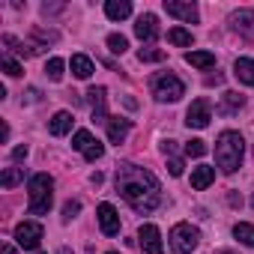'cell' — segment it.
Returning a JSON list of instances; mask_svg holds the SVG:
<instances>
[{
  "label": "cell",
  "instance_id": "obj_14",
  "mask_svg": "<svg viewBox=\"0 0 254 254\" xmlns=\"http://www.w3.org/2000/svg\"><path fill=\"white\" fill-rule=\"evenodd\" d=\"M129 132H132V120H126V117H108V141L111 144H123Z\"/></svg>",
  "mask_w": 254,
  "mask_h": 254
},
{
  "label": "cell",
  "instance_id": "obj_33",
  "mask_svg": "<svg viewBox=\"0 0 254 254\" xmlns=\"http://www.w3.org/2000/svg\"><path fill=\"white\" fill-rule=\"evenodd\" d=\"M27 153H30V150H27V144H21V147H15V150H12V159H15V162H24V159H27Z\"/></svg>",
  "mask_w": 254,
  "mask_h": 254
},
{
  "label": "cell",
  "instance_id": "obj_17",
  "mask_svg": "<svg viewBox=\"0 0 254 254\" xmlns=\"http://www.w3.org/2000/svg\"><path fill=\"white\" fill-rule=\"evenodd\" d=\"M72 114L69 111H57L54 117H51V123H48V132L54 135V138H63L66 132H72Z\"/></svg>",
  "mask_w": 254,
  "mask_h": 254
},
{
  "label": "cell",
  "instance_id": "obj_20",
  "mask_svg": "<svg viewBox=\"0 0 254 254\" xmlns=\"http://www.w3.org/2000/svg\"><path fill=\"white\" fill-rule=\"evenodd\" d=\"M233 75H236L242 84L254 87V60H251V57H239V60L233 63Z\"/></svg>",
  "mask_w": 254,
  "mask_h": 254
},
{
  "label": "cell",
  "instance_id": "obj_21",
  "mask_svg": "<svg viewBox=\"0 0 254 254\" xmlns=\"http://www.w3.org/2000/svg\"><path fill=\"white\" fill-rule=\"evenodd\" d=\"M186 63L194 66V69H212L215 66V54L212 51H189L186 54Z\"/></svg>",
  "mask_w": 254,
  "mask_h": 254
},
{
  "label": "cell",
  "instance_id": "obj_7",
  "mask_svg": "<svg viewBox=\"0 0 254 254\" xmlns=\"http://www.w3.org/2000/svg\"><path fill=\"white\" fill-rule=\"evenodd\" d=\"M209 120H212V105H209V99H194L191 108L186 111V126H189V129H206Z\"/></svg>",
  "mask_w": 254,
  "mask_h": 254
},
{
  "label": "cell",
  "instance_id": "obj_15",
  "mask_svg": "<svg viewBox=\"0 0 254 254\" xmlns=\"http://www.w3.org/2000/svg\"><path fill=\"white\" fill-rule=\"evenodd\" d=\"M87 99H90V108H93V120H96V123H108V111H105L108 90H105V87H90Z\"/></svg>",
  "mask_w": 254,
  "mask_h": 254
},
{
  "label": "cell",
  "instance_id": "obj_36",
  "mask_svg": "<svg viewBox=\"0 0 254 254\" xmlns=\"http://www.w3.org/2000/svg\"><path fill=\"white\" fill-rule=\"evenodd\" d=\"M57 254H72V251H69V248H60V251H57Z\"/></svg>",
  "mask_w": 254,
  "mask_h": 254
},
{
  "label": "cell",
  "instance_id": "obj_1",
  "mask_svg": "<svg viewBox=\"0 0 254 254\" xmlns=\"http://www.w3.org/2000/svg\"><path fill=\"white\" fill-rule=\"evenodd\" d=\"M114 180H117V191L123 194V200L129 203L135 212H141V215L153 212L162 203V186L147 168L123 162V165H117V177Z\"/></svg>",
  "mask_w": 254,
  "mask_h": 254
},
{
  "label": "cell",
  "instance_id": "obj_12",
  "mask_svg": "<svg viewBox=\"0 0 254 254\" xmlns=\"http://www.w3.org/2000/svg\"><path fill=\"white\" fill-rule=\"evenodd\" d=\"M230 24L239 36L245 39H254V9H236L230 12Z\"/></svg>",
  "mask_w": 254,
  "mask_h": 254
},
{
  "label": "cell",
  "instance_id": "obj_19",
  "mask_svg": "<svg viewBox=\"0 0 254 254\" xmlns=\"http://www.w3.org/2000/svg\"><path fill=\"white\" fill-rule=\"evenodd\" d=\"M105 15L111 21H123V18L132 15V3H129V0H108V3H105Z\"/></svg>",
  "mask_w": 254,
  "mask_h": 254
},
{
  "label": "cell",
  "instance_id": "obj_30",
  "mask_svg": "<svg viewBox=\"0 0 254 254\" xmlns=\"http://www.w3.org/2000/svg\"><path fill=\"white\" fill-rule=\"evenodd\" d=\"M0 66H3V72L9 75V78H18L24 69H21V63L18 60H12V57H3V60H0Z\"/></svg>",
  "mask_w": 254,
  "mask_h": 254
},
{
  "label": "cell",
  "instance_id": "obj_10",
  "mask_svg": "<svg viewBox=\"0 0 254 254\" xmlns=\"http://www.w3.org/2000/svg\"><path fill=\"white\" fill-rule=\"evenodd\" d=\"M96 218H99V227H102L105 236H117L120 233V215H117V209L111 203H99Z\"/></svg>",
  "mask_w": 254,
  "mask_h": 254
},
{
  "label": "cell",
  "instance_id": "obj_26",
  "mask_svg": "<svg viewBox=\"0 0 254 254\" xmlns=\"http://www.w3.org/2000/svg\"><path fill=\"white\" fill-rule=\"evenodd\" d=\"M63 69H66V63H63L60 57H51V60L45 63V72H48L51 81H63Z\"/></svg>",
  "mask_w": 254,
  "mask_h": 254
},
{
  "label": "cell",
  "instance_id": "obj_25",
  "mask_svg": "<svg viewBox=\"0 0 254 254\" xmlns=\"http://www.w3.org/2000/svg\"><path fill=\"white\" fill-rule=\"evenodd\" d=\"M168 42L171 45H180V48H189L191 45V33L183 30V27H174V30H168Z\"/></svg>",
  "mask_w": 254,
  "mask_h": 254
},
{
  "label": "cell",
  "instance_id": "obj_34",
  "mask_svg": "<svg viewBox=\"0 0 254 254\" xmlns=\"http://www.w3.org/2000/svg\"><path fill=\"white\" fill-rule=\"evenodd\" d=\"M0 141H3V144L9 141V126H6V123H3V126H0Z\"/></svg>",
  "mask_w": 254,
  "mask_h": 254
},
{
  "label": "cell",
  "instance_id": "obj_3",
  "mask_svg": "<svg viewBox=\"0 0 254 254\" xmlns=\"http://www.w3.org/2000/svg\"><path fill=\"white\" fill-rule=\"evenodd\" d=\"M51 189H54V180L48 174H33L30 177V183H27V194H30L27 209H30V215H45L51 209V200H54Z\"/></svg>",
  "mask_w": 254,
  "mask_h": 254
},
{
  "label": "cell",
  "instance_id": "obj_11",
  "mask_svg": "<svg viewBox=\"0 0 254 254\" xmlns=\"http://www.w3.org/2000/svg\"><path fill=\"white\" fill-rule=\"evenodd\" d=\"M165 12L174 15V18H180V21H189V24H194L200 18L197 6L194 3H183V0H165Z\"/></svg>",
  "mask_w": 254,
  "mask_h": 254
},
{
  "label": "cell",
  "instance_id": "obj_27",
  "mask_svg": "<svg viewBox=\"0 0 254 254\" xmlns=\"http://www.w3.org/2000/svg\"><path fill=\"white\" fill-rule=\"evenodd\" d=\"M108 48H111L114 54H126V48H129V39H126L123 33H111V36H108Z\"/></svg>",
  "mask_w": 254,
  "mask_h": 254
},
{
  "label": "cell",
  "instance_id": "obj_6",
  "mask_svg": "<svg viewBox=\"0 0 254 254\" xmlns=\"http://www.w3.org/2000/svg\"><path fill=\"white\" fill-rule=\"evenodd\" d=\"M72 147H75V150H78L87 162H96V159H102V156H105V147H102V144H99V141L87 132V129H78V132H75Z\"/></svg>",
  "mask_w": 254,
  "mask_h": 254
},
{
  "label": "cell",
  "instance_id": "obj_40",
  "mask_svg": "<svg viewBox=\"0 0 254 254\" xmlns=\"http://www.w3.org/2000/svg\"><path fill=\"white\" fill-rule=\"evenodd\" d=\"M36 254H42V251H36Z\"/></svg>",
  "mask_w": 254,
  "mask_h": 254
},
{
  "label": "cell",
  "instance_id": "obj_8",
  "mask_svg": "<svg viewBox=\"0 0 254 254\" xmlns=\"http://www.w3.org/2000/svg\"><path fill=\"white\" fill-rule=\"evenodd\" d=\"M15 242L24 248V251H36L39 242H42V224L39 221H21L15 227Z\"/></svg>",
  "mask_w": 254,
  "mask_h": 254
},
{
  "label": "cell",
  "instance_id": "obj_22",
  "mask_svg": "<svg viewBox=\"0 0 254 254\" xmlns=\"http://www.w3.org/2000/svg\"><path fill=\"white\" fill-rule=\"evenodd\" d=\"M242 105H245V96H242V93H233V90H227V93L221 96V108H218V111L230 117V114H236Z\"/></svg>",
  "mask_w": 254,
  "mask_h": 254
},
{
  "label": "cell",
  "instance_id": "obj_29",
  "mask_svg": "<svg viewBox=\"0 0 254 254\" xmlns=\"http://www.w3.org/2000/svg\"><path fill=\"white\" fill-rule=\"evenodd\" d=\"M206 153V144L200 141V138H191L189 144H186V156H191V159H200Z\"/></svg>",
  "mask_w": 254,
  "mask_h": 254
},
{
  "label": "cell",
  "instance_id": "obj_37",
  "mask_svg": "<svg viewBox=\"0 0 254 254\" xmlns=\"http://www.w3.org/2000/svg\"><path fill=\"white\" fill-rule=\"evenodd\" d=\"M221 254H233V251H221Z\"/></svg>",
  "mask_w": 254,
  "mask_h": 254
},
{
  "label": "cell",
  "instance_id": "obj_9",
  "mask_svg": "<svg viewBox=\"0 0 254 254\" xmlns=\"http://www.w3.org/2000/svg\"><path fill=\"white\" fill-rule=\"evenodd\" d=\"M138 245H141L144 254H162V251H165L162 233H159L156 224H141V230H138Z\"/></svg>",
  "mask_w": 254,
  "mask_h": 254
},
{
  "label": "cell",
  "instance_id": "obj_2",
  "mask_svg": "<svg viewBox=\"0 0 254 254\" xmlns=\"http://www.w3.org/2000/svg\"><path fill=\"white\" fill-rule=\"evenodd\" d=\"M242 153H245V141H242L239 132H221V135H218V141H215V165H218L224 174L239 171Z\"/></svg>",
  "mask_w": 254,
  "mask_h": 254
},
{
  "label": "cell",
  "instance_id": "obj_4",
  "mask_svg": "<svg viewBox=\"0 0 254 254\" xmlns=\"http://www.w3.org/2000/svg\"><path fill=\"white\" fill-rule=\"evenodd\" d=\"M153 96L159 102H180L186 96V84L174 72H162V75L153 78Z\"/></svg>",
  "mask_w": 254,
  "mask_h": 254
},
{
  "label": "cell",
  "instance_id": "obj_24",
  "mask_svg": "<svg viewBox=\"0 0 254 254\" xmlns=\"http://www.w3.org/2000/svg\"><path fill=\"white\" fill-rule=\"evenodd\" d=\"M24 180V171L21 168H6L3 174H0V186L3 189H12V186H18Z\"/></svg>",
  "mask_w": 254,
  "mask_h": 254
},
{
  "label": "cell",
  "instance_id": "obj_18",
  "mask_svg": "<svg viewBox=\"0 0 254 254\" xmlns=\"http://www.w3.org/2000/svg\"><path fill=\"white\" fill-rule=\"evenodd\" d=\"M69 66H72V75H75V78H81V81H87V78L96 72V66H93V60H90L87 54H72Z\"/></svg>",
  "mask_w": 254,
  "mask_h": 254
},
{
  "label": "cell",
  "instance_id": "obj_16",
  "mask_svg": "<svg viewBox=\"0 0 254 254\" xmlns=\"http://www.w3.org/2000/svg\"><path fill=\"white\" fill-rule=\"evenodd\" d=\"M212 180H215V168H209V165H197V168H191V189H194V191L209 189Z\"/></svg>",
  "mask_w": 254,
  "mask_h": 254
},
{
  "label": "cell",
  "instance_id": "obj_31",
  "mask_svg": "<svg viewBox=\"0 0 254 254\" xmlns=\"http://www.w3.org/2000/svg\"><path fill=\"white\" fill-rule=\"evenodd\" d=\"M78 212H81V203H78V200H69V203L63 206V221H72Z\"/></svg>",
  "mask_w": 254,
  "mask_h": 254
},
{
  "label": "cell",
  "instance_id": "obj_13",
  "mask_svg": "<svg viewBox=\"0 0 254 254\" xmlns=\"http://www.w3.org/2000/svg\"><path fill=\"white\" fill-rule=\"evenodd\" d=\"M135 36H138L141 42H153V39L159 36V18H156L153 12H144V15L138 18V24H135Z\"/></svg>",
  "mask_w": 254,
  "mask_h": 254
},
{
  "label": "cell",
  "instance_id": "obj_5",
  "mask_svg": "<svg viewBox=\"0 0 254 254\" xmlns=\"http://www.w3.org/2000/svg\"><path fill=\"white\" fill-rule=\"evenodd\" d=\"M197 245H200V230L194 224H189V221L174 224V230H171V248H174V254H191Z\"/></svg>",
  "mask_w": 254,
  "mask_h": 254
},
{
  "label": "cell",
  "instance_id": "obj_35",
  "mask_svg": "<svg viewBox=\"0 0 254 254\" xmlns=\"http://www.w3.org/2000/svg\"><path fill=\"white\" fill-rule=\"evenodd\" d=\"M0 251H3V254H15V248H12V245H3Z\"/></svg>",
  "mask_w": 254,
  "mask_h": 254
},
{
  "label": "cell",
  "instance_id": "obj_39",
  "mask_svg": "<svg viewBox=\"0 0 254 254\" xmlns=\"http://www.w3.org/2000/svg\"><path fill=\"white\" fill-rule=\"evenodd\" d=\"M108 254H117V251H108Z\"/></svg>",
  "mask_w": 254,
  "mask_h": 254
},
{
  "label": "cell",
  "instance_id": "obj_38",
  "mask_svg": "<svg viewBox=\"0 0 254 254\" xmlns=\"http://www.w3.org/2000/svg\"><path fill=\"white\" fill-rule=\"evenodd\" d=\"M251 206H254V197H251Z\"/></svg>",
  "mask_w": 254,
  "mask_h": 254
},
{
  "label": "cell",
  "instance_id": "obj_32",
  "mask_svg": "<svg viewBox=\"0 0 254 254\" xmlns=\"http://www.w3.org/2000/svg\"><path fill=\"white\" fill-rule=\"evenodd\" d=\"M168 171H171V177H183V159L171 156V159H168Z\"/></svg>",
  "mask_w": 254,
  "mask_h": 254
},
{
  "label": "cell",
  "instance_id": "obj_28",
  "mask_svg": "<svg viewBox=\"0 0 254 254\" xmlns=\"http://www.w3.org/2000/svg\"><path fill=\"white\" fill-rule=\"evenodd\" d=\"M138 60L141 63H159V60H165V51L162 48H141L138 51Z\"/></svg>",
  "mask_w": 254,
  "mask_h": 254
},
{
  "label": "cell",
  "instance_id": "obj_23",
  "mask_svg": "<svg viewBox=\"0 0 254 254\" xmlns=\"http://www.w3.org/2000/svg\"><path fill=\"white\" fill-rule=\"evenodd\" d=\"M233 236H236L239 242H245V245H251V248H254V224H248V221L233 224Z\"/></svg>",
  "mask_w": 254,
  "mask_h": 254
}]
</instances>
